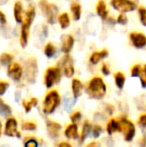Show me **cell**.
<instances>
[{
  "label": "cell",
  "instance_id": "6da1fadb",
  "mask_svg": "<svg viewBox=\"0 0 146 147\" xmlns=\"http://www.w3.org/2000/svg\"><path fill=\"white\" fill-rule=\"evenodd\" d=\"M36 18V8L33 4H30L25 10L23 21L20 24L19 31V45L21 48H26L29 43L30 31Z\"/></svg>",
  "mask_w": 146,
  "mask_h": 147
},
{
  "label": "cell",
  "instance_id": "7a4b0ae2",
  "mask_svg": "<svg viewBox=\"0 0 146 147\" xmlns=\"http://www.w3.org/2000/svg\"><path fill=\"white\" fill-rule=\"evenodd\" d=\"M38 9L42 16L45 18V21L48 25H55L57 22V16L59 14V7L54 2H50L48 0H39Z\"/></svg>",
  "mask_w": 146,
  "mask_h": 147
},
{
  "label": "cell",
  "instance_id": "3957f363",
  "mask_svg": "<svg viewBox=\"0 0 146 147\" xmlns=\"http://www.w3.org/2000/svg\"><path fill=\"white\" fill-rule=\"evenodd\" d=\"M107 87L104 80L99 76H94L89 80L86 87V92L88 96L93 99H101L105 96Z\"/></svg>",
  "mask_w": 146,
  "mask_h": 147
},
{
  "label": "cell",
  "instance_id": "277c9868",
  "mask_svg": "<svg viewBox=\"0 0 146 147\" xmlns=\"http://www.w3.org/2000/svg\"><path fill=\"white\" fill-rule=\"evenodd\" d=\"M111 8L118 13H132L136 11L138 4L134 0H110Z\"/></svg>",
  "mask_w": 146,
  "mask_h": 147
},
{
  "label": "cell",
  "instance_id": "5b68a950",
  "mask_svg": "<svg viewBox=\"0 0 146 147\" xmlns=\"http://www.w3.org/2000/svg\"><path fill=\"white\" fill-rule=\"evenodd\" d=\"M60 104V95L56 90H51L46 94L43 101V111L45 114H51Z\"/></svg>",
  "mask_w": 146,
  "mask_h": 147
},
{
  "label": "cell",
  "instance_id": "8992f818",
  "mask_svg": "<svg viewBox=\"0 0 146 147\" xmlns=\"http://www.w3.org/2000/svg\"><path fill=\"white\" fill-rule=\"evenodd\" d=\"M62 76L60 68L58 66H50L44 73V84L47 88H51L55 84L59 83Z\"/></svg>",
  "mask_w": 146,
  "mask_h": 147
},
{
  "label": "cell",
  "instance_id": "52a82bcc",
  "mask_svg": "<svg viewBox=\"0 0 146 147\" xmlns=\"http://www.w3.org/2000/svg\"><path fill=\"white\" fill-rule=\"evenodd\" d=\"M58 67L60 68L62 75L67 78H71L75 74L74 59L70 54H64L58 62Z\"/></svg>",
  "mask_w": 146,
  "mask_h": 147
},
{
  "label": "cell",
  "instance_id": "ba28073f",
  "mask_svg": "<svg viewBox=\"0 0 146 147\" xmlns=\"http://www.w3.org/2000/svg\"><path fill=\"white\" fill-rule=\"evenodd\" d=\"M26 80L30 83H34L38 72V63L35 57H30L25 61V68L23 69Z\"/></svg>",
  "mask_w": 146,
  "mask_h": 147
},
{
  "label": "cell",
  "instance_id": "9c48e42d",
  "mask_svg": "<svg viewBox=\"0 0 146 147\" xmlns=\"http://www.w3.org/2000/svg\"><path fill=\"white\" fill-rule=\"evenodd\" d=\"M130 44L135 49L142 50L146 48V34L142 31H131L128 35Z\"/></svg>",
  "mask_w": 146,
  "mask_h": 147
},
{
  "label": "cell",
  "instance_id": "30bf717a",
  "mask_svg": "<svg viewBox=\"0 0 146 147\" xmlns=\"http://www.w3.org/2000/svg\"><path fill=\"white\" fill-rule=\"evenodd\" d=\"M23 67L20 63L18 62H12L7 66V75L10 79H12L13 81H20L23 77Z\"/></svg>",
  "mask_w": 146,
  "mask_h": 147
},
{
  "label": "cell",
  "instance_id": "8fae6325",
  "mask_svg": "<svg viewBox=\"0 0 146 147\" xmlns=\"http://www.w3.org/2000/svg\"><path fill=\"white\" fill-rule=\"evenodd\" d=\"M120 132L124 133V139L127 142L131 141L135 135V126L131 121L126 118H122L120 120Z\"/></svg>",
  "mask_w": 146,
  "mask_h": 147
},
{
  "label": "cell",
  "instance_id": "7c38bea8",
  "mask_svg": "<svg viewBox=\"0 0 146 147\" xmlns=\"http://www.w3.org/2000/svg\"><path fill=\"white\" fill-rule=\"evenodd\" d=\"M75 45V38L72 34H63L60 38V51L63 54H70Z\"/></svg>",
  "mask_w": 146,
  "mask_h": 147
},
{
  "label": "cell",
  "instance_id": "4fadbf2b",
  "mask_svg": "<svg viewBox=\"0 0 146 147\" xmlns=\"http://www.w3.org/2000/svg\"><path fill=\"white\" fill-rule=\"evenodd\" d=\"M17 121L15 118L10 117L6 120L5 123V129H4V134L10 137H20V133L17 130Z\"/></svg>",
  "mask_w": 146,
  "mask_h": 147
},
{
  "label": "cell",
  "instance_id": "5bb4252c",
  "mask_svg": "<svg viewBox=\"0 0 146 147\" xmlns=\"http://www.w3.org/2000/svg\"><path fill=\"white\" fill-rule=\"evenodd\" d=\"M24 15H25V9H24V6L22 4L21 1L17 0V1L14 2L13 4V18L14 21L17 24H21L23 21Z\"/></svg>",
  "mask_w": 146,
  "mask_h": 147
},
{
  "label": "cell",
  "instance_id": "9a60e30c",
  "mask_svg": "<svg viewBox=\"0 0 146 147\" xmlns=\"http://www.w3.org/2000/svg\"><path fill=\"white\" fill-rule=\"evenodd\" d=\"M95 12L98 17L103 21H105L109 17V9L105 0H98L95 5Z\"/></svg>",
  "mask_w": 146,
  "mask_h": 147
},
{
  "label": "cell",
  "instance_id": "2e32d148",
  "mask_svg": "<svg viewBox=\"0 0 146 147\" xmlns=\"http://www.w3.org/2000/svg\"><path fill=\"white\" fill-rule=\"evenodd\" d=\"M108 55H109V51L106 48H103L99 51H94L89 56V63L92 64V65H97L102 60L107 58Z\"/></svg>",
  "mask_w": 146,
  "mask_h": 147
},
{
  "label": "cell",
  "instance_id": "e0dca14e",
  "mask_svg": "<svg viewBox=\"0 0 146 147\" xmlns=\"http://www.w3.org/2000/svg\"><path fill=\"white\" fill-rule=\"evenodd\" d=\"M70 9V16L73 21H79L82 17V6L78 1H73L69 6Z\"/></svg>",
  "mask_w": 146,
  "mask_h": 147
},
{
  "label": "cell",
  "instance_id": "ac0fdd59",
  "mask_svg": "<svg viewBox=\"0 0 146 147\" xmlns=\"http://www.w3.org/2000/svg\"><path fill=\"white\" fill-rule=\"evenodd\" d=\"M71 16L68 12H61L57 16V23L62 30H66L71 25Z\"/></svg>",
  "mask_w": 146,
  "mask_h": 147
},
{
  "label": "cell",
  "instance_id": "d6986e66",
  "mask_svg": "<svg viewBox=\"0 0 146 147\" xmlns=\"http://www.w3.org/2000/svg\"><path fill=\"white\" fill-rule=\"evenodd\" d=\"M58 49H57L56 45L51 41H48L47 43H45L44 47H43V53H44L45 57L48 59H52L56 56Z\"/></svg>",
  "mask_w": 146,
  "mask_h": 147
},
{
  "label": "cell",
  "instance_id": "ffe728a7",
  "mask_svg": "<svg viewBox=\"0 0 146 147\" xmlns=\"http://www.w3.org/2000/svg\"><path fill=\"white\" fill-rule=\"evenodd\" d=\"M47 125V131H48V134L50 137L55 138L58 136L59 132L61 130V125L59 123L55 121H51V120H48L46 123Z\"/></svg>",
  "mask_w": 146,
  "mask_h": 147
},
{
  "label": "cell",
  "instance_id": "44dd1931",
  "mask_svg": "<svg viewBox=\"0 0 146 147\" xmlns=\"http://www.w3.org/2000/svg\"><path fill=\"white\" fill-rule=\"evenodd\" d=\"M71 89H72V93H73V97L74 99H77L80 95L82 94V91H83V84L77 78H74L72 79L71 82Z\"/></svg>",
  "mask_w": 146,
  "mask_h": 147
},
{
  "label": "cell",
  "instance_id": "7402d4cb",
  "mask_svg": "<svg viewBox=\"0 0 146 147\" xmlns=\"http://www.w3.org/2000/svg\"><path fill=\"white\" fill-rule=\"evenodd\" d=\"M65 137L69 138V139H76V138L79 137L78 135V127L76 123H72L69 126H67V128L65 129L64 133Z\"/></svg>",
  "mask_w": 146,
  "mask_h": 147
},
{
  "label": "cell",
  "instance_id": "603a6c76",
  "mask_svg": "<svg viewBox=\"0 0 146 147\" xmlns=\"http://www.w3.org/2000/svg\"><path fill=\"white\" fill-rule=\"evenodd\" d=\"M125 81H126V77H125V74L121 71H118L114 74V82L116 84L117 88L123 89L125 85Z\"/></svg>",
  "mask_w": 146,
  "mask_h": 147
},
{
  "label": "cell",
  "instance_id": "cb8c5ba5",
  "mask_svg": "<svg viewBox=\"0 0 146 147\" xmlns=\"http://www.w3.org/2000/svg\"><path fill=\"white\" fill-rule=\"evenodd\" d=\"M106 129H107L108 134H110V135L112 133H114V132H120V122L115 119L109 120V122L107 123V128Z\"/></svg>",
  "mask_w": 146,
  "mask_h": 147
},
{
  "label": "cell",
  "instance_id": "d4e9b609",
  "mask_svg": "<svg viewBox=\"0 0 146 147\" xmlns=\"http://www.w3.org/2000/svg\"><path fill=\"white\" fill-rule=\"evenodd\" d=\"M14 61V55L9 52H3L0 54V64L3 66H8Z\"/></svg>",
  "mask_w": 146,
  "mask_h": 147
},
{
  "label": "cell",
  "instance_id": "484cf974",
  "mask_svg": "<svg viewBox=\"0 0 146 147\" xmlns=\"http://www.w3.org/2000/svg\"><path fill=\"white\" fill-rule=\"evenodd\" d=\"M91 130H92V124L88 120H86L83 124V128H82V133L81 136H80V142H83L86 139V137L89 135Z\"/></svg>",
  "mask_w": 146,
  "mask_h": 147
},
{
  "label": "cell",
  "instance_id": "4316f807",
  "mask_svg": "<svg viewBox=\"0 0 146 147\" xmlns=\"http://www.w3.org/2000/svg\"><path fill=\"white\" fill-rule=\"evenodd\" d=\"M136 11L141 26L146 27V7H144V6H138Z\"/></svg>",
  "mask_w": 146,
  "mask_h": 147
},
{
  "label": "cell",
  "instance_id": "83f0119b",
  "mask_svg": "<svg viewBox=\"0 0 146 147\" xmlns=\"http://www.w3.org/2000/svg\"><path fill=\"white\" fill-rule=\"evenodd\" d=\"M11 107L8 104H6L2 99H0V114L3 115L4 117H8L11 115Z\"/></svg>",
  "mask_w": 146,
  "mask_h": 147
},
{
  "label": "cell",
  "instance_id": "f1b7e54d",
  "mask_svg": "<svg viewBox=\"0 0 146 147\" xmlns=\"http://www.w3.org/2000/svg\"><path fill=\"white\" fill-rule=\"evenodd\" d=\"M116 24L120 26H127V24L129 23V18L127 16V14L125 13H118L117 17L115 18Z\"/></svg>",
  "mask_w": 146,
  "mask_h": 147
},
{
  "label": "cell",
  "instance_id": "f546056e",
  "mask_svg": "<svg viewBox=\"0 0 146 147\" xmlns=\"http://www.w3.org/2000/svg\"><path fill=\"white\" fill-rule=\"evenodd\" d=\"M37 102H38L37 98H35V97H33V98H31L29 101L23 100V102H22V105H23V107H24V109H25L26 112H29V111L31 110L32 107H33V106H36V105H37Z\"/></svg>",
  "mask_w": 146,
  "mask_h": 147
},
{
  "label": "cell",
  "instance_id": "4dcf8cb0",
  "mask_svg": "<svg viewBox=\"0 0 146 147\" xmlns=\"http://www.w3.org/2000/svg\"><path fill=\"white\" fill-rule=\"evenodd\" d=\"M139 79H140V83L142 88H146V64L142 65V69L139 74Z\"/></svg>",
  "mask_w": 146,
  "mask_h": 147
},
{
  "label": "cell",
  "instance_id": "1f68e13d",
  "mask_svg": "<svg viewBox=\"0 0 146 147\" xmlns=\"http://www.w3.org/2000/svg\"><path fill=\"white\" fill-rule=\"evenodd\" d=\"M141 69H142V65H141V64H135V65H133L130 70L131 76H132V77H139Z\"/></svg>",
  "mask_w": 146,
  "mask_h": 147
},
{
  "label": "cell",
  "instance_id": "d6a6232c",
  "mask_svg": "<svg viewBox=\"0 0 146 147\" xmlns=\"http://www.w3.org/2000/svg\"><path fill=\"white\" fill-rule=\"evenodd\" d=\"M39 37H40L41 40H44L48 37V27H47L46 24H42L39 29V33H38Z\"/></svg>",
  "mask_w": 146,
  "mask_h": 147
},
{
  "label": "cell",
  "instance_id": "836d02e7",
  "mask_svg": "<svg viewBox=\"0 0 146 147\" xmlns=\"http://www.w3.org/2000/svg\"><path fill=\"white\" fill-rule=\"evenodd\" d=\"M36 127H37L36 124L31 121L23 122V124H22V129L27 130V131H33V130L36 129Z\"/></svg>",
  "mask_w": 146,
  "mask_h": 147
},
{
  "label": "cell",
  "instance_id": "e575fe53",
  "mask_svg": "<svg viewBox=\"0 0 146 147\" xmlns=\"http://www.w3.org/2000/svg\"><path fill=\"white\" fill-rule=\"evenodd\" d=\"M8 87H9V82L4 81V80H0V96L3 95L7 91Z\"/></svg>",
  "mask_w": 146,
  "mask_h": 147
},
{
  "label": "cell",
  "instance_id": "d590c367",
  "mask_svg": "<svg viewBox=\"0 0 146 147\" xmlns=\"http://www.w3.org/2000/svg\"><path fill=\"white\" fill-rule=\"evenodd\" d=\"M7 22H8L7 16H6V14L4 13V12L2 11L1 9H0V26L4 27V26H6Z\"/></svg>",
  "mask_w": 146,
  "mask_h": 147
},
{
  "label": "cell",
  "instance_id": "8d00e7d4",
  "mask_svg": "<svg viewBox=\"0 0 146 147\" xmlns=\"http://www.w3.org/2000/svg\"><path fill=\"white\" fill-rule=\"evenodd\" d=\"M24 146H25V147H38V142L36 141V139L30 138V139L26 140Z\"/></svg>",
  "mask_w": 146,
  "mask_h": 147
},
{
  "label": "cell",
  "instance_id": "74e56055",
  "mask_svg": "<svg viewBox=\"0 0 146 147\" xmlns=\"http://www.w3.org/2000/svg\"><path fill=\"white\" fill-rule=\"evenodd\" d=\"M101 131H102L101 126L95 125L94 127H92V133H93V136H94L95 138L99 137V135L101 134Z\"/></svg>",
  "mask_w": 146,
  "mask_h": 147
},
{
  "label": "cell",
  "instance_id": "f35d334b",
  "mask_svg": "<svg viewBox=\"0 0 146 147\" xmlns=\"http://www.w3.org/2000/svg\"><path fill=\"white\" fill-rule=\"evenodd\" d=\"M80 119H81V113H80L79 111H76V112H74L73 114L71 115V121H72L73 123H77Z\"/></svg>",
  "mask_w": 146,
  "mask_h": 147
},
{
  "label": "cell",
  "instance_id": "ab89813d",
  "mask_svg": "<svg viewBox=\"0 0 146 147\" xmlns=\"http://www.w3.org/2000/svg\"><path fill=\"white\" fill-rule=\"evenodd\" d=\"M101 72L103 73V75L105 76H108L110 74V68L109 66H108V64L106 63H103L101 65Z\"/></svg>",
  "mask_w": 146,
  "mask_h": 147
},
{
  "label": "cell",
  "instance_id": "60d3db41",
  "mask_svg": "<svg viewBox=\"0 0 146 147\" xmlns=\"http://www.w3.org/2000/svg\"><path fill=\"white\" fill-rule=\"evenodd\" d=\"M138 123L140 124V125H142L143 127H146V114L141 115L138 120Z\"/></svg>",
  "mask_w": 146,
  "mask_h": 147
},
{
  "label": "cell",
  "instance_id": "b9f144b4",
  "mask_svg": "<svg viewBox=\"0 0 146 147\" xmlns=\"http://www.w3.org/2000/svg\"><path fill=\"white\" fill-rule=\"evenodd\" d=\"M59 147H72L69 143H67V142H61L60 144H59Z\"/></svg>",
  "mask_w": 146,
  "mask_h": 147
},
{
  "label": "cell",
  "instance_id": "7bdbcfd3",
  "mask_svg": "<svg viewBox=\"0 0 146 147\" xmlns=\"http://www.w3.org/2000/svg\"><path fill=\"white\" fill-rule=\"evenodd\" d=\"M87 147H98V143H96V142H91V143L88 144Z\"/></svg>",
  "mask_w": 146,
  "mask_h": 147
},
{
  "label": "cell",
  "instance_id": "ee69618b",
  "mask_svg": "<svg viewBox=\"0 0 146 147\" xmlns=\"http://www.w3.org/2000/svg\"><path fill=\"white\" fill-rule=\"evenodd\" d=\"M141 145H142V147L146 146V137H144L142 140H141Z\"/></svg>",
  "mask_w": 146,
  "mask_h": 147
},
{
  "label": "cell",
  "instance_id": "f6af8a7d",
  "mask_svg": "<svg viewBox=\"0 0 146 147\" xmlns=\"http://www.w3.org/2000/svg\"><path fill=\"white\" fill-rule=\"evenodd\" d=\"M1 133H2V125H1V122H0V136H1Z\"/></svg>",
  "mask_w": 146,
  "mask_h": 147
},
{
  "label": "cell",
  "instance_id": "bcb514c9",
  "mask_svg": "<svg viewBox=\"0 0 146 147\" xmlns=\"http://www.w3.org/2000/svg\"><path fill=\"white\" fill-rule=\"evenodd\" d=\"M24 1H27L28 2V1H30V0H24Z\"/></svg>",
  "mask_w": 146,
  "mask_h": 147
},
{
  "label": "cell",
  "instance_id": "7dc6e473",
  "mask_svg": "<svg viewBox=\"0 0 146 147\" xmlns=\"http://www.w3.org/2000/svg\"><path fill=\"white\" fill-rule=\"evenodd\" d=\"M64 1H67V0H64Z\"/></svg>",
  "mask_w": 146,
  "mask_h": 147
},
{
  "label": "cell",
  "instance_id": "c3c4849f",
  "mask_svg": "<svg viewBox=\"0 0 146 147\" xmlns=\"http://www.w3.org/2000/svg\"><path fill=\"white\" fill-rule=\"evenodd\" d=\"M75 1H77V0H75Z\"/></svg>",
  "mask_w": 146,
  "mask_h": 147
}]
</instances>
